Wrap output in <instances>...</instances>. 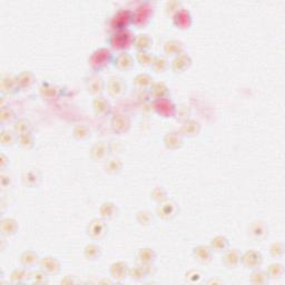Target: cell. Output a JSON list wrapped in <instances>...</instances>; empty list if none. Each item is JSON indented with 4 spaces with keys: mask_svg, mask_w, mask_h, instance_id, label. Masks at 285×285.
<instances>
[{
    "mask_svg": "<svg viewBox=\"0 0 285 285\" xmlns=\"http://www.w3.org/2000/svg\"><path fill=\"white\" fill-rule=\"evenodd\" d=\"M114 56L111 54L110 49H108L106 47H102L93 51V54L90 55L89 59H88V64L91 69L94 71H102L108 67L110 64H113Z\"/></svg>",
    "mask_w": 285,
    "mask_h": 285,
    "instance_id": "cell-1",
    "label": "cell"
},
{
    "mask_svg": "<svg viewBox=\"0 0 285 285\" xmlns=\"http://www.w3.org/2000/svg\"><path fill=\"white\" fill-rule=\"evenodd\" d=\"M128 272H130V266L124 261H117L110 266V278L116 282H123L124 280L127 279Z\"/></svg>",
    "mask_w": 285,
    "mask_h": 285,
    "instance_id": "cell-14",
    "label": "cell"
},
{
    "mask_svg": "<svg viewBox=\"0 0 285 285\" xmlns=\"http://www.w3.org/2000/svg\"><path fill=\"white\" fill-rule=\"evenodd\" d=\"M153 38L148 34H139L135 37L134 40V47L137 50V53L139 51H150L153 47Z\"/></svg>",
    "mask_w": 285,
    "mask_h": 285,
    "instance_id": "cell-32",
    "label": "cell"
},
{
    "mask_svg": "<svg viewBox=\"0 0 285 285\" xmlns=\"http://www.w3.org/2000/svg\"><path fill=\"white\" fill-rule=\"evenodd\" d=\"M0 231H1V234L3 236H7V238L16 235L19 231V224L17 219L13 218L2 219L1 223H0Z\"/></svg>",
    "mask_w": 285,
    "mask_h": 285,
    "instance_id": "cell-29",
    "label": "cell"
},
{
    "mask_svg": "<svg viewBox=\"0 0 285 285\" xmlns=\"http://www.w3.org/2000/svg\"><path fill=\"white\" fill-rule=\"evenodd\" d=\"M178 211L179 208L174 200L166 199L165 202L158 204L157 208H156V214L164 220H172L177 216Z\"/></svg>",
    "mask_w": 285,
    "mask_h": 285,
    "instance_id": "cell-7",
    "label": "cell"
},
{
    "mask_svg": "<svg viewBox=\"0 0 285 285\" xmlns=\"http://www.w3.org/2000/svg\"><path fill=\"white\" fill-rule=\"evenodd\" d=\"M14 132L17 135L33 132V124L27 118H18L14 122Z\"/></svg>",
    "mask_w": 285,
    "mask_h": 285,
    "instance_id": "cell-40",
    "label": "cell"
},
{
    "mask_svg": "<svg viewBox=\"0 0 285 285\" xmlns=\"http://www.w3.org/2000/svg\"><path fill=\"white\" fill-rule=\"evenodd\" d=\"M185 53V47L184 44L179 42L177 39H171L164 44V54L166 56H172V57H176V56L182 55Z\"/></svg>",
    "mask_w": 285,
    "mask_h": 285,
    "instance_id": "cell-28",
    "label": "cell"
},
{
    "mask_svg": "<svg viewBox=\"0 0 285 285\" xmlns=\"http://www.w3.org/2000/svg\"><path fill=\"white\" fill-rule=\"evenodd\" d=\"M172 19H173V23H174L177 28H179V29H183V30L191 28L193 23L192 14L190 13V10L185 9V8H182L177 14H175L174 16H173Z\"/></svg>",
    "mask_w": 285,
    "mask_h": 285,
    "instance_id": "cell-19",
    "label": "cell"
},
{
    "mask_svg": "<svg viewBox=\"0 0 285 285\" xmlns=\"http://www.w3.org/2000/svg\"><path fill=\"white\" fill-rule=\"evenodd\" d=\"M90 128L84 124L76 125L73 130V137L77 140H85L90 137Z\"/></svg>",
    "mask_w": 285,
    "mask_h": 285,
    "instance_id": "cell-46",
    "label": "cell"
},
{
    "mask_svg": "<svg viewBox=\"0 0 285 285\" xmlns=\"http://www.w3.org/2000/svg\"><path fill=\"white\" fill-rule=\"evenodd\" d=\"M86 232H87V235L89 236L90 239L100 240L106 236L108 232V226L105 223V219H91L89 224L87 225Z\"/></svg>",
    "mask_w": 285,
    "mask_h": 285,
    "instance_id": "cell-6",
    "label": "cell"
},
{
    "mask_svg": "<svg viewBox=\"0 0 285 285\" xmlns=\"http://www.w3.org/2000/svg\"><path fill=\"white\" fill-rule=\"evenodd\" d=\"M285 246L282 242H274L270 246V254L273 258H282L284 255Z\"/></svg>",
    "mask_w": 285,
    "mask_h": 285,
    "instance_id": "cell-54",
    "label": "cell"
},
{
    "mask_svg": "<svg viewBox=\"0 0 285 285\" xmlns=\"http://www.w3.org/2000/svg\"><path fill=\"white\" fill-rule=\"evenodd\" d=\"M193 255H194L196 261L200 264H208L212 262L213 251L210 245H203V244H200V245L193 248Z\"/></svg>",
    "mask_w": 285,
    "mask_h": 285,
    "instance_id": "cell-25",
    "label": "cell"
},
{
    "mask_svg": "<svg viewBox=\"0 0 285 285\" xmlns=\"http://www.w3.org/2000/svg\"><path fill=\"white\" fill-rule=\"evenodd\" d=\"M124 167V164L120 158L113 157V158H107L105 160V165H104V170L110 175H118L119 173H122Z\"/></svg>",
    "mask_w": 285,
    "mask_h": 285,
    "instance_id": "cell-35",
    "label": "cell"
},
{
    "mask_svg": "<svg viewBox=\"0 0 285 285\" xmlns=\"http://www.w3.org/2000/svg\"><path fill=\"white\" fill-rule=\"evenodd\" d=\"M203 280V274L198 270H191L186 273V281L190 283H199Z\"/></svg>",
    "mask_w": 285,
    "mask_h": 285,
    "instance_id": "cell-56",
    "label": "cell"
},
{
    "mask_svg": "<svg viewBox=\"0 0 285 285\" xmlns=\"http://www.w3.org/2000/svg\"><path fill=\"white\" fill-rule=\"evenodd\" d=\"M150 196L155 203L160 204V203L165 202V200L167 199V192L164 187L156 186L155 188H153L152 190Z\"/></svg>",
    "mask_w": 285,
    "mask_h": 285,
    "instance_id": "cell-50",
    "label": "cell"
},
{
    "mask_svg": "<svg viewBox=\"0 0 285 285\" xmlns=\"http://www.w3.org/2000/svg\"><path fill=\"white\" fill-rule=\"evenodd\" d=\"M170 67V63H168V59L165 56H155L154 62H153L152 68L155 73L160 74V73H165Z\"/></svg>",
    "mask_w": 285,
    "mask_h": 285,
    "instance_id": "cell-44",
    "label": "cell"
},
{
    "mask_svg": "<svg viewBox=\"0 0 285 285\" xmlns=\"http://www.w3.org/2000/svg\"><path fill=\"white\" fill-rule=\"evenodd\" d=\"M0 91L2 96H13L20 91L16 76L9 74L2 75L1 80H0Z\"/></svg>",
    "mask_w": 285,
    "mask_h": 285,
    "instance_id": "cell-11",
    "label": "cell"
},
{
    "mask_svg": "<svg viewBox=\"0 0 285 285\" xmlns=\"http://www.w3.org/2000/svg\"><path fill=\"white\" fill-rule=\"evenodd\" d=\"M250 282L255 285H265L270 282V278H268L266 271L261 270L259 267L253 270L252 274L250 275Z\"/></svg>",
    "mask_w": 285,
    "mask_h": 285,
    "instance_id": "cell-41",
    "label": "cell"
},
{
    "mask_svg": "<svg viewBox=\"0 0 285 285\" xmlns=\"http://www.w3.org/2000/svg\"><path fill=\"white\" fill-rule=\"evenodd\" d=\"M111 153L110 144L105 140H99V142L95 143L91 146L89 151L90 158L95 160V162H99V160H106L108 156Z\"/></svg>",
    "mask_w": 285,
    "mask_h": 285,
    "instance_id": "cell-9",
    "label": "cell"
},
{
    "mask_svg": "<svg viewBox=\"0 0 285 285\" xmlns=\"http://www.w3.org/2000/svg\"><path fill=\"white\" fill-rule=\"evenodd\" d=\"M178 132L183 135V137H195L200 132V124L196 119L190 118L182 123Z\"/></svg>",
    "mask_w": 285,
    "mask_h": 285,
    "instance_id": "cell-23",
    "label": "cell"
},
{
    "mask_svg": "<svg viewBox=\"0 0 285 285\" xmlns=\"http://www.w3.org/2000/svg\"><path fill=\"white\" fill-rule=\"evenodd\" d=\"M153 14H154V8L150 2L140 3L133 11V25L137 28L145 27L152 20Z\"/></svg>",
    "mask_w": 285,
    "mask_h": 285,
    "instance_id": "cell-3",
    "label": "cell"
},
{
    "mask_svg": "<svg viewBox=\"0 0 285 285\" xmlns=\"http://www.w3.org/2000/svg\"><path fill=\"white\" fill-rule=\"evenodd\" d=\"M22 180L25 186L34 188L39 185L40 180H42V174H40V172L38 170H36V168H29V170H26L22 173Z\"/></svg>",
    "mask_w": 285,
    "mask_h": 285,
    "instance_id": "cell-26",
    "label": "cell"
},
{
    "mask_svg": "<svg viewBox=\"0 0 285 285\" xmlns=\"http://www.w3.org/2000/svg\"><path fill=\"white\" fill-rule=\"evenodd\" d=\"M154 59H155V55H153L151 51H139V53H137V55H136V60H137V63L140 66H144V67H147V66L152 67Z\"/></svg>",
    "mask_w": 285,
    "mask_h": 285,
    "instance_id": "cell-49",
    "label": "cell"
},
{
    "mask_svg": "<svg viewBox=\"0 0 285 285\" xmlns=\"http://www.w3.org/2000/svg\"><path fill=\"white\" fill-rule=\"evenodd\" d=\"M39 267L45 271L47 274L55 275V274H58L60 271V262L55 258V256L46 255V256H43V258H40Z\"/></svg>",
    "mask_w": 285,
    "mask_h": 285,
    "instance_id": "cell-18",
    "label": "cell"
},
{
    "mask_svg": "<svg viewBox=\"0 0 285 285\" xmlns=\"http://www.w3.org/2000/svg\"><path fill=\"white\" fill-rule=\"evenodd\" d=\"M93 110L95 114L99 117H105V116L110 114L111 105L110 100H107L103 96H96L93 99Z\"/></svg>",
    "mask_w": 285,
    "mask_h": 285,
    "instance_id": "cell-24",
    "label": "cell"
},
{
    "mask_svg": "<svg viewBox=\"0 0 285 285\" xmlns=\"http://www.w3.org/2000/svg\"><path fill=\"white\" fill-rule=\"evenodd\" d=\"M106 88V84L102 77L97 75H91L86 80V89L90 95L100 96Z\"/></svg>",
    "mask_w": 285,
    "mask_h": 285,
    "instance_id": "cell-21",
    "label": "cell"
},
{
    "mask_svg": "<svg viewBox=\"0 0 285 285\" xmlns=\"http://www.w3.org/2000/svg\"><path fill=\"white\" fill-rule=\"evenodd\" d=\"M8 166H9V157H8L6 154L1 153V154H0V168H1V171L3 172Z\"/></svg>",
    "mask_w": 285,
    "mask_h": 285,
    "instance_id": "cell-58",
    "label": "cell"
},
{
    "mask_svg": "<svg viewBox=\"0 0 285 285\" xmlns=\"http://www.w3.org/2000/svg\"><path fill=\"white\" fill-rule=\"evenodd\" d=\"M30 280L31 282L34 284H45L48 283V276L49 274H47V273L42 270V268H38V270H35V271H31V274H30Z\"/></svg>",
    "mask_w": 285,
    "mask_h": 285,
    "instance_id": "cell-51",
    "label": "cell"
},
{
    "mask_svg": "<svg viewBox=\"0 0 285 285\" xmlns=\"http://www.w3.org/2000/svg\"><path fill=\"white\" fill-rule=\"evenodd\" d=\"M111 128L115 133L117 134H125L130 131L132 126V122L130 116L126 114H117L113 116V118L110 120Z\"/></svg>",
    "mask_w": 285,
    "mask_h": 285,
    "instance_id": "cell-13",
    "label": "cell"
},
{
    "mask_svg": "<svg viewBox=\"0 0 285 285\" xmlns=\"http://www.w3.org/2000/svg\"><path fill=\"white\" fill-rule=\"evenodd\" d=\"M133 23V11L120 9L110 19V28L114 31L126 30Z\"/></svg>",
    "mask_w": 285,
    "mask_h": 285,
    "instance_id": "cell-4",
    "label": "cell"
},
{
    "mask_svg": "<svg viewBox=\"0 0 285 285\" xmlns=\"http://www.w3.org/2000/svg\"><path fill=\"white\" fill-rule=\"evenodd\" d=\"M153 272H154V264L148 265V264L137 263L136 265L130 267L128 276L135 281H143L147 276H150Z\"/></svg>",
    "mask_w": 285,
    "mask_h": 285,
    "instance_id": "cell-15",
    "label": "cell"
},
{
    "mask_svg": "<svg viewBox=\"0 0 285 285\" xmlns=\"http://www.w3.org/2000/svg\"><path fill=\"white\" fill-rule=\"evenodd\" d=\"M136 220H137L139 225L150 226L154 223V216L150 211L140 210L136 213Z\"/></svg>",
    "mask_w": 285,
    "mask_h": 285,
    "instance_id": "cell-45",
    "label": "cell"
},
{
    "mask_svg": "<svg viewBox=\"0 0 285 285\" xmlns=\"http://www.w3.org/2000/svg\"><path fill=\"white\" fill-rule=\"evenodd\" d=\"M263 261L264 258L260 252L254 250H248L242 254V262H241V264H243V265L248 268V270L253 271L255 270V268L262 266Z\"/></svg>",
    "mask_w": 285,
    "mask_h": 285,
    "instance_id": "cell-10",
    "label": "cell"
},
{
    "mask_svg": "<svg viewBox=\"0 0 285 285\" xmlns=\"http://www.w3.org/2000/svg\"><path fill=\"white\" fill-rule=\"evenodd\" d=\"M11 184H13V177H11V175L2 172L1 175H0V185H1L3 190H6V188L11 186Z\"/></svg>",
    "mask_w": 285,
    "mask_h": 285,
    "instance_id": "cell-57",
    "label": "cell"
},
{
    "mask_svg": "<svg viewBox=\"0 0 285 285\" xmlns=\"http://www.w3.org/2000/svg\"><path fill=\"white\" fill-rule=\"evenodd\" d=\"M153 110H154L159 116H162V117L171 118L175 117L177 106H176L170 98H163L153 102Z\"/></svg>",
    "mask_w": 285,
    "mask_h": 285,
    "instance_id": "cell-5",
    "label": "cell"
},
{
    "mask_svg": "<svg viewBox=\"0 0 285 285\" xmlns=\"http://www.w3.org/2000/svg\"><path fill=\"white\" fill-rule=\"evenodd\" d=\"M0 143L2 146L9 147L15 145L17 143V134L15 133L14 130H7V128H2L0 132Z\"/></svg>",
    "mask_w": 285,
    "mask_h": 285,
    "instance_id": "cell-39",
    "label": "cell"
},
{
    "mask_svg": "<svg viewBox=\"0 0 285 285\" xmlns=\"http://www.w3.org/2000/svg\"><path fill=\"white\" fill-rule=\"evenodd\" d=\"M192 58L190 55H187L186 53H184L182 55H178L174 57L173 62L171 64L172 70L176 74H183L185 73L186 70H188L192 66Z\"/></svg>",
    "mask_w": 285,
    "mask_h": 285,
    "instance_id": "cell-17",
    "label": "cell"
},
{
    "mask_svg": "<svg viewBox=\"0 0 285 285\" xmlns=\"http://www.w3.org/2000/svg\"><path fill=\"white\" fill-rule=\"evenodd\" d=\"M135 37L136 36L128 29L114 31V34L108 39V44L113 49L122 53V51H126L128 48L134 46Z\"/></svg>",
    "mask_w": 285,
    "mask_h": 285,
    "instance_id": "cell-2",
    "label": "cell"
},
{
    "mask_svg": "<svg viewBox=\"0 0 285 285\" xmlns=\"http://www.w3.org/2000/svg\"><path fill=\"white\" fill-rule=\"evenodd\" d=\"M248 238L254 242H261L265 240L268 235V226L262 220H254L247 228Z\"/></svg>",
    "mask_w": 285,
    "mask_h": 285,
    "instance_id": "cell-8",
    "label": "cell"
},
{
    "mask_svg": "<svg viewBox=\"0 0 285 285\" xmlns=\"http://www.w3.org/2000/svg\"><path fill=\"white\" fill-rule=\"evenodd\" d=\"M106 89L108 94L113 96V97H120L126 91L127 85L123 78L114 76V77H110L107 80Z\"/></svg>",
    "mask_w": 285,
    "mask_h": 285,
    "instance_id": "cell-12",
    "label": "cell"
},
{
    "mask_svg": "<svg viewBox=\"0 0 285 285\" xmlns=\"http://www.w3.org/2000/svg\"><path fill=\"white\" fill-rule=\"evenodd\" d=\"M84 256L88 261H96L102 256V248L95 243L87 244L84 248Z\"/></svg>",
    "mask_w": 285,
    "mask_h": 285,
    "instance_id": "cell-42",
    "label": "cell"
},
{
    "mask_svg": "<svg viewBox=\"0 0 285 285\" xmlns=\"http://www.w3.org/2000/svg\"><path fill=\"white\" fill-rule=\"evenodd\" d=\"M13 120H16V114L13 110V108L9 106H5L0 108V122L2 124L10 123Z\"/></svg>",
    "mask_w": 285,
    "mask_h": 285,
    "instance_id": "cell-52",
    "label": "cell"
},
{
    "mask_svg": "<svg viewBox=\"0 0 285 285\" xmlns=\"http://www.w3.org/2000/svg\"><path fill=\"white\" fill-rule=\"evenodd\" d=\"M31 271L26 267H17L11 272L10 274V282L13 284H22L26 283L28 280H30Z\"/></svg>",
    "mask_w": 285,
    "mask_h": 285,
    "instance_id": "cell-33",
    "label": "cell"
},
{
    "mask_svg": "<svg viewBox=\"0 0 285 285\" xmlns=\"http://www.w3.org/2000/svg\"><path fill=\"white\" fill-rule=\"evenodd\" d=\"M150 95L151 98L154 100L168 98V96H170V89H168L165 83L154 82V84L150 88Z\"/></svg>",
    "mask_w": 285,
    "mask_h": 285,
    "instance_id": "cell-30",
    "label": "cell"
},
{
    "mask_svg": "<svg viewBox=\"0 0 285 285\" xmlns=\"http://www.w3.org/2000/svg\"><path fill=\"white\" fill-rule=\"evenodd\" d=\"M137 261H138V263L152 265V264H154V262L156 261V253L151 247L140 248V250L137 252Z\"/></svg>",
    "mask_w": 285,
    "mask_h": 285,
    "instance_id": "cell-37",
    "label": "cell"
},
{
    "mask_svg": "<svg viewBox=\"0 0 285 285\" xmlns=\"http://www.w3.org/2000/svg\"><path fill=\"white\" fill-rule=\"evenodd\" d=\"M182 3L179 1H168L165 5V11L168 16H174L175 14H177L178 11L182 9Z\"/></svg>",
    "mask_w": 285,
    "mask_h": 285,
    "instance_id": "cell-55",
    "label": "cell"
},
{
    "mask_svg": "<svg viewBox=\"0 0 285 285\" xmlns=\"http://www.w3.org/2000/svg\"><path fill=\"white\" fill-rule=\"evenodd\" d=\"M284 266L281 263H272L270 266L267 267L266 273L270 280H278L281 279L284 275Z\"/></svg>",
    "mask_w": 285,
    "mask_h": 285,
    "instance_id": "cell-48",
    "label": "cell"
},
{
    "mask_svg": "<svg viewBox=\"0 0 285 285\" xmlns=\"http://www.w3.org/2000/svg\"><path fill=\"white\" fill-rule=\"evenodd\" d=\"M191 114H192V111L190 107L186 105H180L179 107H177L175 117L183 123V122H185V120L191 118Z\"/></svg>",
    "mask_w": 285,
    "mask_h": 285,
    "instance_id": "cell-53",
    "label": "cell"
},
{
    "mask_svg": "<svg viewBox=\"0 0 285 285\" xmlns=\"http://www.w3.org/2000/svg\"><path fill=\"white\" fill-rule=\"evenodd\" d=\"M242 262V253L238 248H227L223 253L222 263L227 268H236L241 265Z\"/></svg>",
    "mask_w": 285,
    "mask_h": 285,
    "instance_id": "cell-16",
    "label": "cell"
},
{
    "mask_svg": "<svg viewBox=\"0 0 285 285\" xmlns=\"http://www.w3.org/2000/svg\"><path fill=\"white\" fill-rule=\"evenodd\" d=\"M40 95L45 99H54L58 96V88L49 83H44L40 87Z\"/></svg>",
    "mask_w": 285,
    "mask_h": 285,
    "instance_id": "cell-47",
    "label": "cell"
},
{
    "mask_svg": "<svg viewBox=\"0 0 285 285\" xmlns=\"http://www.w3.org/2000/svg\"><path fill=\"white\" fill-rule=\"evenodd\" d=\"M163 143L167 150L170 151H176L179 150L184 144V137L179 132H170L167 133L163 138Z\"/></svg>",
    "mask_w": 285,
    "mask_h": 285,
    "instance_id": "cell-22",
    "label": "cell"
},
{
    "mask_svg": "<svg viewBox=\"0 0 285 285\" xmlns=\"http://www.w3.org/2000/svg\"><path fill=\"white\" fill-rule=\"evenodd\" d=\"M117 214V206L114 202L107 200L99 206V215L103 219H110Z\"/></svg>",
    "mask_w": 285,
    "mask_h": 285,
    "instance_id": "cell-36",
    "label": "cell"
},
{
    "mask_svg": "<svg viewBox=\"0 0 285 285\" xmlns=\"http://www.w3.org/2000/svg\"><path fill=\"white\" fill-rule=\"evenodd\" d=\"M210 247L215 253H224L227 248H230V240L224 235H216L211 240Z\"/></svg>",
    "mask_w": 285,
    "mask_h": 285,
    "instance_id": "cell-34",
    "label": "cell"
},
{
    "mask_svg": "<svg viewBox=\"0 0 285 285\" xmlns=\"http://www.w3.org/2000/svg\"><path fill=\"white\" fill-rule=\"evenodd\" d=\"M113 65L119 70H131L135 65V59L127 51H122L118 55L114 56Z\"/></svg>",
    "mask_w": 285,
    "mask_h": 285,
    "instance_id": "cell-20",
    "label": "cell"
},
{
    "mask_svg": "<svg viewBox=\"0 0 285 285\" xmlns=\"http://www.w3.org/2000/svg\"><path fill=\"white\" fill-rule=\"evenodd\" d=\"M40 258L39 255L35 251L26 250L23 251L19 256V262L22 264V266L29 268H34L36 265H39Z\"/></svg>",
    "mask_w": 285,
    "mask_h": 285,
    "instance_id": "cell-27",
    "label": "cell"
},
{
    "mask_svg": "<svg viewBox=\"0 0 285 285\" xmlns=\"http://www.w3.org/2000/svg\"><path fill=\"white\" fill-rule=\"evenodd\" d=\"M19 90H28L34 85L35 76L30 70H22V73L16 75Z\"/></svg>",
    "mask_w": 285,
    "mask_h": 285,
    "instance_id": "cell-31",
    "label": "cell"
},
{
    "mask_svg": "<svg viewBox=\"0 0 285 285\" xmlns=\"http://www.w3.org/2000/svg\"><path fill=\"white\" fill-rule=\"evenodd\" d=\"M17 144L22 150L30 151L35 146V139L31 133H23L17 135Z\"/></svg>",
    "mask_w": 285,
    "mask_h": 285,
    "instance_id": "cell-43",
    "label": "cell"
},
{
    "mask_svg": "<svg viewBox=\"0 0 285 285\" xmlns=\"http://www.w3.org/2000/svg\"><path fill=\"white\" fill-rule=\"evenodd\" d=\"M153 84H154V80L152 76L145 73L138 74L134 78V85L139 90H150Z\"/></svg>",
    "mask_w": 285,
    "mask_h": 285,
    "instance_id": "cell-38",
    "label": "cell"
}]
</instances>
